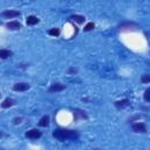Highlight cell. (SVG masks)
Returning <instances> with one entry per match:
<instances>
[{
  "mask_svg": "<svg viewBox=\"0 0 150 150\" xmlns=\"http://www.w3.org/2000/svg\"><path fill=\"white\" fill-rule=\"evenodd\" d=\"M74 117H75V121L80 120V118H87V115H86V111L83 110H80V109H76L74 110Z\"/></svg>",
  "mask_w": 150,
  "mask_h": 150,
  "instance_id": "obj_11",
  "label": "cell"
},
{
  "mask_svg": "<svg viewBox=\"0 0 150 150\" xmlns=\"http://www.w3.org/2000/svg\"><path fill=\"white\" fill-rule=\"evenodd\" d=\"M53 137L59 141H68V139H76L79 138V134L71 129L57 128L53 131Z\"/></svg>",
  "mask_w": 150,
  "mask_h": 150,
  "instance_id": "obj_1",
  "label": "cell"
},
{
  "mask_svg": "<svg viewBox=\"0 0 150 150\" xmlns=\"http://www.w3.org/2000/svg\"><path fill=\"white\" fill-rule=\"evenodd\" d=\"M143 97H144V101H145V102H149V103H150V88H148V89L144 91Z\"/></svg>",
  "mask_w": 150,
  "mask_h": 150,
  "instance_id": "obj_17",
  "label": "cell"
},
{
  "mask_svg": "<svg viewBox=\"0 0 150 150\" xmlns=\"http://www.w3.org/2000/svg\"><path fill=\"white\" fill-rule=\"evenodd\" d=\"M132 131L137 132V134H144V132H146V125L142 122L135 123V124H132Z\"/></svg>",
  "mask_w": 150,
  "mask_h": 150,
  "instance_id": "obj_3",
  "label": "cell"
},
{
  "mask_svg": "<svg viewBox=\"0 0 150 150\" xmlns=\"http://www.w3.org/2000/svg\"><path fill=\"white\" fill-rule=\"evenodd\" d=\"M70 19H71L73 21H76L77 23H83V22H84V20H86V18H84L83 15H77V14L71 15V16H70Z\"/></svg>",
  "mask_w": 150,
  "mask_h": 150,
  "instance_id": "obj_13",
  "label": "cell"
},
{
  "mask_svg": "<svg viewBox=\"0 0 150 150\" xmlns=\"http://www.w3.org/2000/svg\"><path fill=\"white\" fill-rule=\"evenodd\" d=\"M6 27H7L8 29H11V30H19V29L21 28V23H20L19 21L13 20V21L7 22V23H6Z\"/></svg>",
  "mask_w": 150,
  "mask_h": 150,
  "instance_id": "obj_6",
  "label": "cell"
},
{
  "mask_svg": "<svg viewBox=\"0 0 150 150\" xmlns=\"http://www.w3.org/2000/svg\"><path fill=\"white\" fill-rule=\"evenodd\" d=\"M39 19H38V16H35V15H29V16H27L26 18V23L28 25V26H34V25H36V23H39Z\"/></svg>",
  "mask_w": 150,
  "mask_h": 150,
  "instance_id": "obj_10",
  "label": "cell"
},
{
  "mask_svg": "<svg viewBox=\"0 0 150 150\" xmlns=\"http://www.w3.org/2000/svg\"><path fill=\"white\" fill-rule=\"evenodd\" d=\"M48 124H49V117H48L47 115L42 116V117L40 118V121H39V125H40V127H47Z\"/></svg>",
  "mask_w": 150,
  "mask_h": 150,
  "instance_id": "obj_14",
  "label": "cell"
},
{
  "mask_svg": "<svg viewBox=\"0 0 150 150\" xmlns=\"http://www.w3.org/2000/svg\"><path fill=\"white\" fill-rule=\"evenodd\" d=\"M12 55H13V53H12L11 50H8V49H5V48L0 49V57H1L2 60H5V59H8V57H11Z\"/></svg>",
  "mask_w": 150,
  "mask_h": 150,
  "instance_id": "obj_12",
  "label": "cell"
},
{
  "mask_svg": "<svg viewBox=\"0 0 150 150\" xmlns=\"http://www.w3.org/2000/svg\"><path fill=\"white\" fill-rule=\"evenodd\" d=\"M68 73H77V69L76 68H70V69H68Z\"/></svg>",
  "mask_w": 150,
  "mask_h": 150,
  "instance_id": "obj_20",
  "label": "cell"
},
{
  "mask_svg": "<svg viewBox=\"0 0 150 150\" xmlns=\"http://www.w3.org/2000/svg\"><path fill=\"white\" fill-rule=\"evenodd\" d=\"M48 34L49 35H52V36H59L60 35V29L59 28H52V29H49L48 30Z\"/></svg>",
  "mask_w": 150,
  "mask_h": 150,
  "instance_id": "obj_15",
  "label": "cell"
},
{
  "mask_svg": "<svg viewBox=\"0 0 150 150\" xmlns=\"http://www.w3.org/2000/svg\"><path fill=\"white\" fill-rule=\"evenodd\" d=\"M30 88V86L28 83H25V82H20V83H15L13 86V90L15 91H26Z\"/></svg>",
  "mask_w": 150,
  "mask_h": 150,
  "instance_id": "obj_5",
  "label": "cell"
},
{
  "mask_svg": "<svg viewBox=\"0 0 150 150\" xmlns=\"http://www.w3.org/2000/svg\"><path fill=\"white\" fill-rule=\"evenodd\" d=\"M25 136L29 139H38L39 137H41V131H39L38 129H30V130L26 131Z\"/></svg>",
  "mask_w": 150,
  "mask_h": 150,
  "instance_id": "obj_4",
  "label": "cell"
},
{
  "mask_svg": "<svg viewBox=\"0 0 150 150\" xmlns=\"http://www.w3.org/2000/svg\"><path fill=\"white\" fill-rule=\"evenodd\" d=\"M142 83H150V75H143L141 79Z\"/></svg>",
  "mask_w": 150,
  "mask_h": 150,
  "instance_id": "obj_18",
  "label": "cell"
},
{
  "mask_svg": "<svg viewBox=\"0 0 150 150\" xmlns=\"http://www.w3.org/2000/svg\"><path fill=\"white\" fill-rule=\"evenodd\" d=\"M130 104V101L128 98H124V100H120V101H116L115 102V107L117 109H123L125 107H128Z\"/></svg>",
  "mask_w": 150,
  "mask_h": 150,
  "instance_id": "obj_9",
  "label": "cell"
},
{
  "mask_svg": "<svg viewBox=\"0 0 150 150\" xmlns=\"http://www.w3.org/2000/svg\"><path fill=\"white\" fill-rule=\"evenodd\" d=\"M66 88V86L64 84H61V83H53L50 87H49V91L50 93H55V91H61V90H63Z\"/></svg>",
  "mask_w": 150,
  "mask_h": 150,
  "instance_id": "obj_7",
  "label": "cell"
},
{
  "mask_svg": "<svg viewBox=\"0 0 150 150\" xmlns=\"http://www.w3.org/2000/svg\"><path fill=\"white\" fill-rule=\"evenodd\" d=\"M14 104H15V101H14L13 98L6 97V98L1 102V108H4V109H6V108H11V107H13Z\"/></svg>",
  "mask_w": 150,
  "mask_h": 150,
  "instance_id": "obj_8",
  "label": "cell"
},
{
  "mask_svg": "<svg viewBox=\"0 0 150 150\" xmlns=\"http://www.w3.org/2000/svg\"><path fill=\"white\" fill-rule=\"evenodd\" d=\"M13 122H14V124H20L22 122V117H15L13 120Z\"/></svg>",
  "mask_w": 150,
  "mask_h": 150,
  "instance_id": "obj_19",
  "label": "cell"
},
{
  "mask_svg": "<svg viewBox=\"0 0 150 150\" xmlns=\"http://www.w3.org/2000/svg\"><path fill=\"white\" fill-rule=\"evenodd\" d=\"M94 28H95V23H94V22H88V23L84 26L83 30H84V32H89V30H91V29H94Z\"/></svg>",
  "mask_w": 150,
  "mask_h": 150,
  "instance_id": "obj_16",
  "label": "cell"
},
{
  "mask_svg": "<svg viewBox=\"0 0 150 150\" xmlns=\"http://www.w3.org/2000/svg\"><path fill=\"white\" fill-rule=\"evenodd\" d=\"M20 12L19 11H14V9H8V11H5L1 13V16L5 18V19H13V18H18L20 16Z\"/></svg>",
  "mask_w": 150,
  "mask_h": 150,
  "instance_id": "obj_2",
  "label": "cell"
}]
</instances>
